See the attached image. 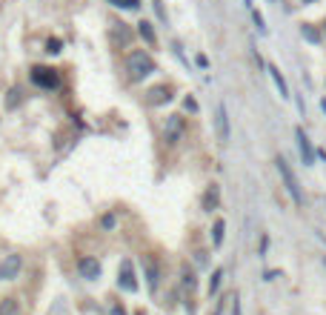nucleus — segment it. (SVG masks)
Segmentation results:
<instances>
[{"label": "nucleus", "instance_id": "f257e3e1", "mask_svg": "<svg viewBox=\"0 0 326 315\" xmlns=\"http://www.w3.org/2000/svg\"><path fill=\"white\" fill-rule=\"evenodd\" d=\"M152 72H155V60L149 57L146 52H132V55H129V78H132V81H135V83L146 81Z\"/></svg>", "mask_w": 326, "mask_h": 315}, {"label": "nucleus", "instance_id": "393cba45", "mask_svg": "<svg viewBox=\"0 0 326 315\" xmlns=\"http://www.w3.org/2000/svg\"><path fill=\"white\" fill-rule=\"evenodd\" d=\"M195 261H197L200 266H206V264H209V255H206V252H197V255H195Z\"/></svg>", "mask_w": 326, "mask_h": 315}, {"label": "nucleus", "instance_id": "f03ea898", "mask_svg": "<svg viewBox=\"0 0 326 315\" xmlns=\"http://www.w3.org/2000/svg\"><path fill=\"white\" fill-rule=\"evenodd\" d=\"M275 166H277V172H280V178H283L286 192L292 195V200L298 203V206H303V192H300V183H298V178H295V172L289 169L286 158H280V155H277V158H275Z\"/></svg>", "mask_w": 326, "mask_h": 315}, {"label": "nucleus", "instance_id": "473e14b6", "mask_svg": "<svg viewBox=\"0 0 326 315\" xmlns=\"http://www.w3.org/2000/svg\"><path fill=\"white\" fill-rule=\"evenodd\" d=\"M324 32H326V23H324Z\"/></svg>", "mask_w": 326, "mask_h": 315}, {"label": "nucleus", "instance_id": "39448f33", "mask_svg": "<svg viewBox=\"0 0 326 315\" xmlns=\"http://www.w3.org/2000/svg\"><path fill=\"white\" fill-rule=\"evenodd\" d=\"M215 129H217V141L226 143L229 141V112L223 103H217V109H215Z\"/></svg>", "mask_w": 326, "mask_h": 315}, {"label": "nucleus", "instance_id": "72a5a7b5", "mask_svg": "<svg viewBox=\"0 0 326 315\" xmlns=\"http://www.w3.org/2000/svg\"><path fill=\"white\" fill-rule=\"evenodd\" d=\"M324 264H326V258H324Z\"/></svg>", "mask_w": 326, "mask_h": 315}, {"label": "nucleus", "instance_id": "0eeeda50", "mask_svg": "<svg viewBox=\"0 0 326 315\" xmlns=\"http://www.w3.org/2000/svg\"><path fill=\"white\" fill-rule=\"evenodd\" d=\"M120 289H137V278H135V266H132V261H123L120 264Z\"/></svg>", "mask_w": 326, "mask_h": 315}, {"label": "nucleus", "instance_id": "9b49d317", "mask_svg": "<svg viewBox=\"0 0 326 315\" xmlns=\"http://www.w3.org/2000/svg\"><path fill=\"white\" fill-rule=\"evenodd\" d=\"M220 206V192H217V186H209L206 192H203V209L206 212H215Z\"/></svg>", "mask_w": 326, "mask_h": 315}, {"label": "nucleus", "instance_id": "1a4fd4ad", "mask_svg": "<svg viewBox=\"0 0 326 315\" xmlns=\"http://www.w3.org/2000/svg\"><path fill=\"white\" fill-rule=\"evenodd\" d=\"M81 275L83 278H89V281H98L100 278V264L98 258H92V255H86V258H81Z\"/></svg>", "mask_w": 326, "mask_h": 315}, {"label": "nucleus", "instance_id": "7ed1b4c3", "mask_svg": "<svg viewBox=\"0 0 326 315\" xmlns=\"http://www.w3.org/2000/svg\"><path fill=\"white\" fill-rule=\"evenodd\" d=\"M32 81L40 86V89H57L60 86V75L49 66H34L32 69Z\"/></svg>", "mask_w": 326, "mask_h": 315}, {"label": "nucleus", "instance_id": "ddd939ff", "mask_svg": "<svg viewBox=\"0 0 326 315\" xmlns=\"http://www.w3.org/2000/svg\"><path fill=\"white\" fill-rule=\"evenodd\" d=\"M0 315H20L17 298H3V301H0Z\"/></svg>", "mask_w": 326, "mask_h": 315}, {"label": "nucleus", "instance_id": "bb28decb", "mask_svg": "<svg viewBox=\"0 0 326 315\" xmlns=\"http://www.w3.org/2000/svg\"><path fill=\"white\" fill-rule=\"evenodd\" d=\"M109 315H126V310H123L120 304H112V310H109Z\"/></svg>", "mask_w": 326, "mask_h": 315}, {"label": "nucleus", "instance_id": "2eb2a0df", "mask_svg": "<svg viewBox=\"0 0 326 315\" xmlns=\"http://www.w3.org/2000/svg\"><path fill=\"white\" fill-rule=\"evenodd\" d=\"M223 235H226V224H223V221H217V224H215V229H212V244H215V247H220V244H223Z\"/></svg>", "mask_w": 326, "mask_h": 315}, {"label": "nucleus", "instance_id": "dca6fc26", "mask_svg": "<svg viewBox=\"0 0 326 315\" xmlns=\"http://www.w3.org/2000/svg\"><path fill=\"white\" fill-rule=\"evenodd\" d=\"M20 100H23V89H20V86H15V89L9 92V98H6V109H15Z\"/></svg>", "mask_w": 326, "mask_h": 315}, {"label": "nucleus", "instance_id": "aec40b11", "mask_svg": "<svg viewBox=\"0 0 326 315\" xmlns=\"http://www.w3.org/2000/svg\"><path fill=\"white\" fill-rule=\"evenodd\" d=\"M146 275H149V286H152V292H155V286H158V269L152 266V261L146 264Z\"/></svg>", "mask_w": 326, "mask_h": 315}, {"label": "nucleus", "instance_id": "4468645a", "mask_svg": "<svg viewBox=\"0 0 326 315\" xmlns=\"http://www.w3.org/2000/svg\"><path fill=\"white\" fill-rule=\"evenodd\" d=\"M112 32H114V43H120V46L129 40V29H126V23H114Z\"/></svg>", "mask_w": 326, "mask_h": 315}, {"label": "nucleus", "instance_id": "f3484780", "mask_svg": "<svg viewBox=\"0 0 326 315\" xmlns=\"http://www.w3.org/2000/svg\"><path fill=\"white\" fill-rule=\"evenodd\" d=\"M300 34H303L309 43H321V34H318V29H312L309 23H303V26H300Z\"/></svg>", "mask_w": 326, "mask_h": 315}, {"label": "nucleus", "instance_id": "cd10ccee", "mask_svg": "<svg viewBox=\"0 0 326 315\" xmlns=\"http://www.w3.org/2000/svg\"><path fill=\"white\" fill-rule=\"evenodd\" d=\"M186 109H189V112H197V103L192 98H186Z\"/></svg>", "mask_w": 326, "mask_h": 315}, {"label": "nucleus", "instance_id": "f8f14e48", "mask_svg": "<svg viewBox=\"0 0 326 315\" xmlns=\"http://www.w3.org/2000/svg\"><path fill=\"white\" fill-rule=\"evenodd\" d=\"M169 98H172V95H169V86H158V89H152V92H149V100H152L155 106L166 103Z\"/></svg>", "mask_w": 326, "mask_h": 315}, {"label": "nucleus", "instance_id": "2f4dec72", "mask_svg": "<svg viewBox=\"0 0 326 315\" xmlns=\"http://www.w3.org/2000/svg\"><path fill=\"white\" fill-rule=\"evenodd\" d=\"M306 3H315V0H306Z\"/></svg>", "mask_w": 326, "mask_h": 315}, {"label": "nucleus", "instance_id": "7c9ffc66", "mask_svg": "<svg viewBox=\"0 0 326 315\" xmlns=\"http://www.w3.org/2000/svg\"><path fill=\"white\" fill-rule=\"evenodd\" d=\"M215 315H223V310H217V313H215Z\"/></svg>", "mask_w": 326, "mask_h": 315}, {"label": "nucleus", "instance_id": "a878e982", "mask_svg": "<svg viewBox=\"0 0 326 315\" xmlns=\"http://www.w3.org/2000/svg\"><path fill=\"white\" fill-rule=\"evenodd\" d=\"M232 315H241V298L238 295L232 298Z\"/></svg>", "mask_w": 326, "mask_h": 315}, {"label": "nucleus", "instance_id": "b1692460", "mask_svg": "<svg viewBox=\"0 0 326 315\" xmlns=\"http://www.w3.org/2000/svg\"><path fill=\"white\" fill-rule=\"evenodd\" d=\"M183 286H186V289H192V286H195V278H192V272H189V269L183 272Z\"/></svg>", "mask_w": 326, "mask_h": 315}, {"label": "nucleus", "instance_id": "9d476101", "mask_svg": "<svg viewBox=\"0 0 326 315\" xmlns=\"http://www.w3.org/2000/svg\"><path fill=\"white\" fill-rule=\"evenodd\" d=\"M266 72H269V78L275 81L277 92H280V98H283V100H289V98H292V92H289V86H286V78L280 75V69H277L275 63H269V66H266Z\"/></svg>", "mask_w": 326, "mask_h": 315}, {"label": "nucleus", "instance_id": "423d86ee", "mask_svg": "<svg viewBox=\"0 0 326 315\" xmlns=\"http://www.w3.org/2000/svg\"><path fill=\"white\" fill-rule=\"evenodd\" d=\"M295 138H298V149H300V158H303V164L312 166V164H315V149H312V141L306 138V132H303L300 126L295 129Z\"/></svg>", "mask_w": 326, "mask_h": 315}, {"label": "nucleus", "instance_id": "6e6552de", "mask_svg": "<svg viewBox=\"0 0 326 315\" xmlns=\"http://www.w3.org/2000/svg\"><path fill=\"white\" fill-rule=\"evenodd\" d=\"M180 132H183V117H180V115H172L169 120H166V129H163V135H166V143H178Z\"/></svg>", "mask_w": 326, "mask_h": 315}, {"label": "nucleus", "instance_id": "4be33fe9", "mask_svg": "<svg viewBox=\"0 0 326 315\" xmlns=\"http://www.w3.org/2000/svg\"><path fill=\"white\" fill-rule=\"evenodd\" d=\"M109 3H114V6H120V9H137V6H140L137 0H109Z\"/></svg>", "mask_w": 326, "mask_h": 315}, {"label": "nucleus", "instance_id": "c85d7f7f", "mask_svg": "<svg viewBox=\"0 0 326 315\" xmlns=\"http://www.w3.org/2000/svg\"><path fill=\"white\" fill-rule=\"evenodd\" d=\"M103 227H106V229H112V227H114V218L106 215V218H103Z\"/></svg>", "mask_w": 326, "mask_h": 315}, {"label": "nucleus", "instance_id": "5701e85b", "mask_svg": "<svg viewBox=\"0 0 326 315\" xmlns=\"http://www.w3.org/2000/svg\"><path fill=\"white\" fill-rule=\"evenodd\" d=\"M252 17H255V26H258V32H261V34H266V23H263L261 12H258V9H252Z\"/></svg>", "mask_w": 326, "mask_h": 315}, {"label": "nucleus", "instance_id": "20e7f679", "mask_svg": "<svg viewBox=\"0 0 326 315\" xmlns=\"http://www.w3.org/2000/svg\"><path fill=\"white\" fill-rule=\"evenodd\" d=\"M20 266H23V258H20V255H6V258L0 261V278H3V281H12V278H17Z\"/></svg>", "mask_w": 326, "mask_h": 315}, {"label": "nucleus", "instance_id": "c756f323", "mask_svg": "<svg viewBox=\"0 0 326 315\" xmlns=\"http://www.w3.org/2000/svg\"><path fill=\"white\" fill-rule=\"evenodd\" d=\"M321 109H324V112H326V98H324V100H321Z\"/></svg>", "mask_w": 326, "mask_h": 315}, {"label": "nucleus", "instance_id": "6ab92c4d", "mask_svg": "<svg viewBox=\"0 0 326 315\" xmlns=\"http://www.w3.org/2000/svg\"><path fill=\"white\" fill-rule=\"evenodd\" d=\"M220 281H223V269H215V272H212V281H209V295H215V292H217Z\"/></svg>", "mask_w": 326, "mask_h": 315}, {"label": "nucleus", "instance_id": "a211bd4d", "mask_svg": "<svg viewBox=\"0 0 326 315\" xmlns=\"http://www.w3.org/2000/svg\"><path fill=\"white\" fill-rule=\"evenodd\" d=\"M137 26H140V37H143L146 43H155V29H152V23L143 20V23H137Z\"/></svg>", "mask_w": 326, "mask_h": 315}, {"label": "nucleus", "instance_id": "412c9836", "mask_svg": "<svg viewBox=\"0 0 326 315\" xmlns=\"http://www.w3.org/2000/svg\"><path fill=\"white\" fill-rule=\"evenodd\" d=\"M60 46H63V43H60L57 37H49V40H46V52H49V55H57V52H60Z\"/></svg>", "mask_w": 326, "mask_h": 315}]
</instances>
